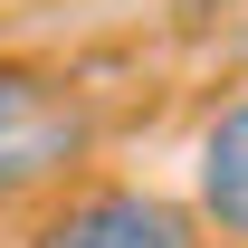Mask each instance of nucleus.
Segmentation results:
<instances>
[{"mask_svg": "<svg viewBox=\"0 0 248 248\" xmlns=\"http://www.w3.org/2000/svg\"><path fill=\"white\" fill-rule=\"evenodd\" d=\"M48 105H58V86H48L29 58H0V143H10L19 124H38Z\"/></svg>", "mask_w": 248, "mask_h": 248, "instance_id": "4", "label": "nucleus"}, {"mask_svg": "<svg viewBox=\"0 0 248 248\" xmlns=\"http://www.w3.org/2000/svg\"><path fill=\"white\" fill-rule=\"evenodd\" d=\"M86 143H95V115H86V105H48L38 124H19V134L0 143V210L29 201V191H58V201H67V172L86 162Z\"/></svg>", "mask_w": 248, "mask_h": 248, "instance_id": "2", "label": "nucleus"}, {"mask_svg": "<svg viewBox=\"0 0 248 248\" xmlns=\"http://www.w3.org/2000/svg\"><path fill=\"white\" fill-rule=\"evenodd\" d=\"M191 210L210 219L219 239H248V95L219 105L201 124V153H191Z\"/></svg>", "mask_w": 248, "mask_h": 248, "instance_id": "3", "label": "nucleus"}, {"mask_svg": "<svg viewBox=\"0 0 248 248\" xmlns=\"http://www.w3.org/2000/svg\"><path fill=\"white\" fill-rule=\"evenodd\" d=\"M210 219L143 182H86L29 219V248H201Z\"/></svg>", "mask_w": 248, "mask_h": 248, "instance_id": "1", "label": "nucleus"}]
</instances>
